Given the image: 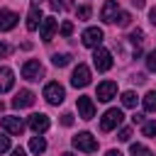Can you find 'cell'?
I'll list each match as a JSON object with an SVG mask.
<instances>
[{"instance_id": "cell-17", "label": "cell", "mask_w": 156, "mask_h": 156, "mask_svg": "<svg viewBox=\"0 0 156 156\" xmlns=\"http://www.w3.org/2000/svg\"><path fill=\"white\" fill-rule=\"evenodd\" d=\"M12 85H15V73H12L7 66H2V68H0V93L12 90Z\"/></svg>"}, {"instance_id": "cell-12", "label": "cell", "mask_w": 156, "mask_h": 156, "mask_svg": "<svg viewBox=\"0 0 156 156\" xmlns=\"http://www.w3.org/2000/svg\"><path fill=\"white\" fill-rule=\"evenodd\" d=\"M32 105H34V93H32V90H20V93L12 98V107H15V110L32 107Z\"/></svg>"}, {"instance_id": "cell-23", "label": "cell", "mask_w": 156, "mask_h": 156, "mask_svg": "<svg viewBox=\"0 0 156 156\" xmlns=\"http://www.w3.org/2000/svg\"><path fill=\"white\" fill-rule=\"evenodd\" d=\"M141 134L144 136H156V119H149L141 124Z\"/></svg>"}, {"instance_id": "cell-39", "label": "cell", "mask_w": 156, "mask_h": 156, "mask_svg": "<svg viewBox=\"0 0 156 156\" xmlns=\"http://www.w3.org/2000/svg\"><path fill=\"white\" fill-rule=\"evenodd\" d=\"M61 156H73V154H71V151H63V154H61Z\"/></svg>"}, {"instance_id": "cell-34", "label": "cell", "mask_w": 156, "mask_h": 156, "mask_svg": "<svg viewBox=\"0 0 156 156\" xmlns=\"http://www.w3.org/2000/svg\"><path fill=\"white\" fill-rule=\"evenodd\" d=\"M149 20H151V24H156V7L149 10Z\"/></svg>"}, {"instance_id": "cell-29", "label": "cell", "mask_w": 156, "mask_h": 156, "mask_svg": "<svg viewBox=\"0 0 156 156\" xmlns=\"http://www.w3.org/2000/svg\"><path fill=\"white\" fill-rule=\"evenodd\" d=\"M7 149H10V136L7 134H0V154L7 151Z\"/></svg>"}, {"instance_id": "cell-37", "label": "cell", "mask_w": 156, "mask_h": 156, "mask_svg": "<svg viewBox=\"0 0 156 156\" xmlns=\"http://www.w3.org/2000/svg\"><path fill=\"white\" fill-rule=\"evenodd\" d=\"M105 156H122V151H117V149H110Z\"/></svg>"}, {"instance_id": "cell-13", "label": "cell", "mask_w": 156, "mask_h": 156, "mask_svg": "<svg viewBox=\"0 0 156 156\" xmlns=\"http://www.w3.org/2000/svg\"><path fill=\"white\" fill-rule=\"evenodd\" d=\"M117 15H119V5H117V0H107V2L102 5L100 20H102V22H115Z\"/></svg>"}, {"instance_id": "cell-33", "label": "cell", "mask_w": 156, "mask_h": 156, "mask_svg": "<svg viewBox=\"0 0 156 156\" xmlns=\"http://www.w3.org/2000/svg\"><path fill=\"white\" fill-rule=\"evenodd\" d=\"M7 54H10V46L7 44H0V58H5Z\"/></svg>"}, {"instance_id": "cell-8", "label": "cell", "mask_w": 156, "mask_h": 156, "mask_svg": "<svg viewBox=\"0 0 156 156\" xmlns=\"http://www.w3.org/2000/svg\"><path fill=\"white\" fill-rule=\"evenodd\" d=\"M41 73H44V68H41V63H39L37 58H29V61L22 63V78H27V80H39Z\"/></svg>"}, {"instance_id": "cell-22", "label": "cell", "mask_w": 156, "mask_h": 156, "mask_svg": "<svg viewBox=\"0 0 156 156\" xmlns=\"http://www.w3.org/2000/svg\"><path fill=\"white\" fill-rule=\"evenodd\" d=\"M127 39H129V41H132V44L139 49V46H141V41H144V32H141V29H132Z\"/></svg>"}, {"instance_id": "cell-2", "label": "cell", "mask_w": 156, "mask_h": 156, "mask_svg": "<svg viewBox=\"0 0 156 156\" xmlns=\"http://www.w3.org/2000/svg\"><path fill=\"white\" fill-rule=\"evenodd\" d=\"M122 122H124V115H122V110L112 107V110H107V112L102 115V119H100V129H102V132H110V129L119 127Z\"/></svg>"}, {"instance_id": "cell-5", "label": "cell", "mask_w": 156, "mask_h": 156, "mask_svg": "<svg viewBox=\"0 0 156 156\" xmlns=\"http://www.w3.org/2000/svg\"><path fill=\"white\" fill-rule=\"evenodd\" d=\"M93 63H95V68L98 71H110L112 68V54L107 51V49H102V46H98L95 49V54H93Z\"/></svg>"}, {"instance_id": "cell-25", "label": "cell", "mask_w": 156, "mask_h": 156, "mask_svg": "<svg viewBox=\"0 0 156 156\" xmlns=\"http://www.w3.org/2000/svg\"><path fill=\"white\" fill-rule=\"evenodd\" d=\"M51 7H54V10H71L73 2H71V0H51Z\"/></svg>"}, {"instance_id": "cell-28", "label": "cell", "mask_w": 156, "mask_h": 156, "mask_svg": "<svg viewBox=\"0 0 156 156\" xmlns=\"http://www.w3.org/2000/svg\"><path fill=\"white\" fill-rule=\"evenodd\" d=\"M146 68H149V71H156V51H151V54L146 56Z\"/></svg>"}, {"instance_id": "cell-27", "label": "cell", "mask_w": 156, "mask_h": 156, "mask_svg": "<svg viewBox=\"0 0 156 156\" xmlns=\"http://www.w3.org/2000/svg\"><path fill=\"white\" fill-rule=\"evenodd\" d=\"M61 34H63V37H71V34H73V22L66 20V22L61 24Z\"/></svg>"}, {"instance_id": "cell-40", "label": "cell", "mask_w": 156, "mask_h": 156, "mask_svg": "<svg viewBox=\"0 0 156 156\" xmlns=\"http://www.w3.org/2000/svg\"><path fill=\"white\" fill-rule=\"evenodd\" d=\"M39 2H41V0H34V5H39Z\"/></svg>"}, {"instance_id": "cell-35", "label": "cell", "mask_w": 156, "mask_h": 156, "mask_svg": "<svg viewBox=\"0 0 156 156\" xmlns=\"http://www.w3.org/2000/svg\"><path fill=\"white\" fill-rule=\"evenodd\" d=\"M132 5H134V7H136V10H141V7H144V5H146V2H144V0H132Z\"/></svg>"}, {"instance_id": "cell-30", "label": "cell", "mask_w": 156, "mask_h": 156, "mask_svg": "<svg viewBox=\"0 0 156 156\" xmlns=\"http://www.w3.org/2000/svg\"><path fill=\"white\" fill-rule=\"evenodd\" d=\"M88 17H90V7H88V5L78 7V20H88Z\"/></svg>"}, {"instance_id": "cell-14", "label": "cell", "mask_w": 156, "mask_h": 156, "mask_svg": "<svg viewBox=\"0 0 156 156\" xmlns=\"http://www.w3.org/2000/svg\"><path fill=\"white\" fill-rule=\"evenodd\" d=\"M0 124H2V129L7 134H22V129H24V122L20 117H2Z\"/></svg>"}, {"instance_id": "cell-10", "label": "cell", "mask_w": 156, "mask_h": 156, "mask_svg": "<svg viewBox=\"0 0 156 156\" xmlns=\"http://www.w3.org/2000/svg\"><path fill=\"white\" fill-rule=\"evenodd\" d=\"M115 95H117V83L115 80H102L98 85V100L100 102H110Z\"/></svg>"}, {"instance_id": "cell-21", "label": "cell", "mask_w": 156, "mask_h": 156, "mask_svg": "<svg viewBox=\"0 0 156 156\" xmlns=\"http://www.w3.org/2000/svg\"><path fill=\"white\" fill-rule=\"evenodd\" d=\"M129 154H132V156H154L144 144H132V146H129Z\"/></svg>"}, {"instance_id": "cell-31", "label": "cell", "mask_w": 156, "mask_h": 156, "mask_svg": "<svg viewBox=\"0 0 156 156\" xmlns=\"http://www.w3.org/2000/svg\"><path fill=\"white\" fill-rule=\"evenodd\" d=\"M117 139H119V141H129V139H132V129H129V127H124V129L119 132V136H117Z\"/></svg>"}, {"instance_id": "cell-15", "label": "cell", "mask_w": 156, "mask_h": 156, "mask_svg": "<svg viewBox=\"0 0 156 156\" xmlns=\"http://www.w3.org/2000/svg\"><path fill=\"white\" fill-rule=\"evenodd\" d=\"M20 15L12 12V10H0V32H10L15 24H17Z\"/></svg>"}, {"instance_id": "cell-36", "label": "cell", "mask_w": 156, "mask_h": 156, "mask_svg": "<svg viewBox=\"0 0 156 156\" xmlns=\"http://www.w3.org/2000/svg\"><path fill=\"white\" fill-rule=\"evenodd\" d=\"M12 156H27V154H24V149H22V146H17V149L12 151Z\"/></svg>"}, {"instance_id": "cell-24", "label": "cell", "mask_w": 156, "mask_h": 156, "mask_svg": "<svg viewBox=\"0 0 156 156\" xmlns=\"http://www.w3.org/2000/svg\"><path fill=\"white\" fill-rule=\"evenodd\" d=\"M122 105H124V107H134V105H136V95H134L132 90H124V93H122Z\"/></svg>"}, {"instance_id": "cell-19", "label": "cell", "mask_w": 156, "mask_h": 156, "mask_svg": "<svg viewBox=\"0 0 156 156\" xmlns=\"http://www.w3.org/2000/svg\"><path fill=\"white\" fill-rule=\"evenodd\" d=\"M141 102H144V110H146V112H156V93H154V90H149V93L141 98Z\"/></svg>"}, {"instance_id": "cell-20", "label": "cell", "mask_w": 156, "mask_h": 156, "mask_svg": "<svg viewBox=\"0 0 156 156\" xmlns=\"http://www.w3.org/2000/svg\"><path fill=\"white\" fill-rule=\"evenodd\" d=\"M51 63H54L56 68H63V66L71 63V54H54V56H51Z\"/></svg>"}, {"instance_id": "cell-38", "label": "cell", "mask_w": 156, "mask_h": 156, "mask_svg": "<svg viewBox=\"0 0 156 156\" xmlns=\"http://www.w3.org/2000/svg\"><path fill=\"white\" fill-rule=\"evenodd\" d=\"M132 119H134V124H136V122H141V124H144V115H134Z\"/></svg>"}, {"instance_id": "cell-32", "label": "cell", "mask_w": 156, "mask_h": 156, "mask_svg": "<svg viewBox=\"0 0 156 156\" xmlns=\"http://www.w3.org/2000/svg\"><path fill=\"white\" fill-rule=\"evenodd\" d=\"M61 124H63V127H71V124H73V115H71V112L61 115Z\"/></svg>"}, {"instance_id": "cell-26", "label": "cell", "mask_w": 156, "mask_h": 156, "mask_svg": "<svg viewBox=\"0 0 156 156\" xmlns=\"http://www.w3.org/2000/svg\"><path fill=\"white\" fill-rule=\"evenodd\" d=\"M129 20H132V17H129V12H122V10H119V15H117V20H115V22H117L119 27H127V24H129Z\"/></svg>"}, {"instance_id": "cell-11", "label": "cell", "mask_w": 156, "mask_h": 156, "mask_svg": "<svg viewBox=\"0 0 156 156\" xmlns=\"http://www.w3.org/2000/svg\"><path fill=\"white\" fill-rule=\"evenodd\" d=\"M49 117L44 115V112H34L32 117H29V129L32 132H37V134H44L46 129H49Z\"/></svg>"}, {"instance_id": "cell-4", "label": "cell", "mask_w": 156, "mask_h": 156, "mask_svg": "<svg viewBox=\"0 0 156 156\" xmlns=\"http://www.w3.org/2000/svg\"><path fill=\"white\" fill-rule=\"evenodd\" d=\"M80 39H83V44H85V46H90V49H98V46L102 44L105 34H102V29H100V27H88V29L80 34Z\"/></svg>"}, {"instance_id": "cell-16", "label": "cell", "mask_w": 156, "mask_h": 156, "mask_svg": "<svg viewBox=\"0 0 156 156\" xmlns=\"http://www.w3.org/2000/svg\"><path fill=\"white\" fill-rule=\"evenodd\" d=\"M41 20H44V17H41L39 5H32V7H29V12H27V29H29V32H34V29L41 24Z\"/></svg>"}, {"instance_id": "cell-18", "label": "cell", "mask_w": 156, "mask_h": 156, "mask_svg": "<svg viewBox=\"0 0 156 156\" xmlns=\"http://www.w3.org/2000/svg\"><path fill=\"white\" fill-rule=\"evenodd\" d=\"M29 151H32V154H37V156H39V154H44V151H46V139H44V136H39V134H37V136H32V139H29Z\"/></svg>"}, {"instance_id": "cell-1", "label": "cell", "mask_w": 156, "mask_h": 156, "mask_svg": "<svg viewBox=\"0 0 156 156\" xmlns=\"http://www.w3.org/2000/svg\"><path fill=\"white\" fill-rule=\"evenodd\" d=\"M71 144H73L78 151H83V154H95V151H98V139H95L90 132H78V134L71 139Z\"/></svg>"}, {"instance_id": "cell-6", "label": "cell", "mask_w": 156, "mask_h": 156, "mask_svg": "<svg viewBox=\"0 0 156 156\" xmlns=\"http://www.w3.org/2000/svg\"><path fill=\"white\" fill-rule=\"evenodd\" d=\"M88 83H90V68H88L85 63H78V66L73 68L71 85H73V88H85Z\"/></svg>"}, {"instance_id": "cell-7", "label": "cell", "mask_w": 156, "mask_h": 156, "mask_svg": "<svg viewBox=\"0 0 156 156\" xmlns=\"http://www.w3.org/2000/svg\"><path fill=\"white\" fill-rule=\"evenodd\" d=\"M56 29H58V22L54 20V17H44L41 20V24H39V37H41V41H51L54 39V34H56Z\"/></svg>"}, {"instance_id": "cell-3", "label": "cell", "mask_w": 156, "mask_h": 156, "mask_svg": "<svg viewBox=\"0 0 156 156\" xmlns=\"http://www.w3.org/2000/svg\"><path fill=\"white\" fill-rule=\"evenodd\" d=\"M44 98H46L49 105H61L63 98H66V90H63L61 83H46L44 85Z\"/></svg>"}, {"instance_id": "cell-9", "label": "cell", "mask_w": 156, "mask_h": 156, "mask_svg": "<svg viewBox=\"0 0 156 156\" xmlns=\"http://www.w3.org/2000/svg\"><path fill=\"white\" fill-rule=\"evenodd\" d=\"M78 117L80 119H93L95 117V102H93V98H88V95L78 98Z\"/></svg>"}]
</instances>
